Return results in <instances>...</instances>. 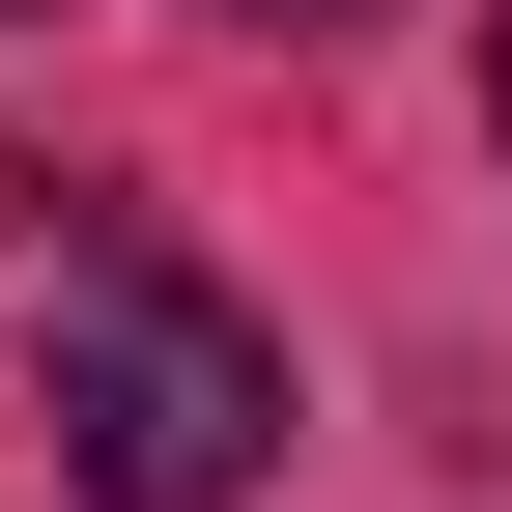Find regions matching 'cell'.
Returning a JSON list of instances; mask_svg holds the SVG:
<instances>
[{
  "instance_id": "6da1fadb",
  "label": "cell",
  "mask_w": 512,
  "mask_h": 512,
  "mask_svg": "<svg viewBox=\"0 0 512 512\" xmlns=\"http://www.w3.org/2000/svg\"><path fill=\"white\" fill-rule=\"evenodd\" d=\"M29 427H57V484H86V512H228L256 456H285V342H256L200 256L86 228V256H57V313H29Z\"/></svg>"
},
{
  "instance_id": "7a4b0ae2",
  "label": "cell",
  "mask_w": 512,
  "mask_h": 512,
  "mask_svg": "<svg viewBox=\"0 0 512 512\" xmlns=\"http://www.w3.org/2000/svg\"><path fill=\"white\" fill-rule=\"evenodd\" d=\"M256 29H370V0H256Z\"/></svg>"
},
{
  "instance_id": "3957f363",
  "label": "cell",
  "mask_w": 512,
  "mask_h": 512,
  "mask_svg": "<svg viewBox=\"0 0 512 512\" xmlns=\"http://www.w3.org/2000/svg\"><path fill=\"white\" fill-rule=\"evenodd\" d=\"M484 114H512V29H484Z\"/></svg>"
},
{
  "instance_id": "277c9868",
  "label": "cell",
  "mask_w": 512,
  "mask_h": 512,
  "mask_svg": "<svg viewBox=\"0 0 512 512\" xmlns=\"http://www.w3.org/2000/svg\"><path fill=\"white\" fill-rule=\"evenodd\" d=\"M0 29H29V0H0Z\"/></svg>"
}]
</instances>
